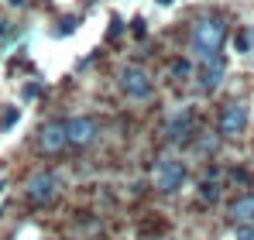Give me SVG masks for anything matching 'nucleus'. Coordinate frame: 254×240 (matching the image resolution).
Here are the masks:
<instances>
[{"instance_id":"1","label":"nucleus","mask_w":254,"mask_h":240,"mask_svg":"<svg viewBox=\"0 0 254 240\" xmlns=\"http://www.w3.org/2000/svg\"><path fill=\"white\" fill-rule=\"evenodd\" d=\"M223 41H227V24H223L220 17H203L199 24H192L189 45H192V52H196L199 62H203V59H213V55H220Z\"/></svg>"},{"instance_id":"2","label":"nucleus","mask_w":254,"mask_h":240,"mask_svg":"<svg viewBox=\"0 0 254 240\" xmlns=\"http://www.w3.org/2000/svg\"><path fill=\"white\" fill-rule=\"evenodd\" d=\"M117 86H121V93H124L127 100H134V103H144V100H151V96H155L151 72H148V69H141V65H124V69H121V76H117Z\"/></svg>"},{"instance_id":"3","label":"nucleus","mask_w":254,"mask_h":240,"mask_svg":"<svg viewBox=\"0 0 254 240\" xmlns=\"http://www.w3.org/2000/svg\"><path fill=\"white\" fill-rule=\"evenodd\" d=\"M186 161L182 158H158V165H155V189L158 192H165V196H175L182 185H186Z\"/></svg>"},{"instance_id":"4","label":"nucleus","mask_w":254,"mask_h":240,"mask_svg":"<svg viewBox=\"0 0 254 240\" xmlns=\"http://www.w3.org/2000/svg\"><path fill=\"white\" fill-rule=\"evenodd\" d=\"M59 189H62L59 172H35V175L28 179V185H24V192H28L31 202H52L59 196Z\"/></svg>"},{"instance_id":"5","label":"nucleus","mask_w":254,"mask_h":240,"mask_svg":"<svg viewBox=\"0 0 254 240\" xmlns=\"http://www.w3.org/2000/svg\"><path fill=\"white\" fill-rule=\"evenodd\" d=\"M65 130H69V144H72V148H89V144H96V137H100V123H96V117L65 120Z\"/></svg>"},{"instance_id":"6","label":"nucleus","mask_w":254,"mask_h":240,"mask_svg":"<svg viewBox=\"0 0 254 240\" xmlns=\"http://www.w3.org/2000/svg\"><path fill=\"white\" fill-rule=\"evenodd\" d=\"M227 76V59L223 55H213V59H203L199 62V72H196V86L203 89V93H213L220 82Z\"/></svg>"},{"instance_id":"7","label":"nucleus","mask_w":254,"mask_h":240,"mask_svg":"<svg viewBox=\"0 0 254 240\" xmlns=\"http://www.w3.org/2000/svg\"><path fill=\"white\" fill-rule=\"evenodd\" d=\"M38 148L42 151H62V148H69V130H65V120H48L42 127V134H38Z\"/></svg>"},{"instance_id":"8","label":"nucleus","mask_w":254,"mask_h":240,"mask_svg":"<svg viewBox=\"0 0 254 240\" xmlns=\"http://www.w3.org/2000/svg\"><path fill=\"white\" fill-rule=\"evenodd\" d=\"M189 134H196V114L192 110H175L165 123V137L182 144V141H189Z\"/></svg>"},{"instance_id":"9","label":"nucleus","mask_w":254,"mask_h":240,"mask_svg":"<svg viewBox=\"0 0 254 240\" xmlns=\"http://www.w3.org/2000/svg\"><path fill=\"white\" fill-rule=\"evenodd\" d=\"M244 127H248V107H244V103L223 107V114H220V134H223V137H234V134H241Z\"/></svg>"},{"instance_id":"10","label":"nucleus","mask_w":254,"mask_h":240,"mask_svg":"<svg viewBox=\"0 0 254 240\" xmlns=\"http://www.w3.org/2000/svg\"><path fill=\"white\" fill-rule=\"evenodd\" d=\"M230 216L237 220V223H254V192L248 196H241V199L230 206Z\"/></svg>"},{"instance_id":"11","label":"nucleus","mask_w":254,"mask_h":240,"mask_svg":"<svg viewBox=\"0 0 254 240\" xmlns=\"http://www.w3.org/2000/svg\"><path fill=\"white\" fill-rule=\"evenodd\" d=\"M220 196H223V185L216 182V175H210V179L199 182V199H203V202H216Z\"/></svg>"},{"instance_id":"12","label":"nucleus","mask_w":254,"mask_h":240,"mask_svg":"<svg viewBox=\"0 0 254 240\" xmlns=\"http://www.w3.org/2000/svg\"><path fill=\"white\" fill-rule=\"evenodd\" d=\"M234 240H254V223H237Z\"/></svg>"},{"instance_id":"13","label":"nucleus","mask_w":254,"mask_h":240,"mask_svg":"<svg viewBox=\"0 0 254 240\" xmlns=\"http://www.w3.org/2000/svg\"><path fill=\"white\" fill-rule=\"evenodd\" d=\"M189 72H192V69H189V62H182V59H179V62H172V76H175V79H186Z\"/></svg>"},{"instance_id":"14","label":"nucleus","mask_w":254,"mask_h":240,"mask_svg":"<svg viewBox=\"0 0 254 240\" xmlns=\"http://www.w3.org/2000/svg\"><path fill=\"white\" fill-rule=\"evenodd\" d=\"M130 31H134L137 38H144V35H148V21H144V17H134V21H130Z\"/></svg>"},{"instance_id":"15","label":"nucleus","mask_w":254,"mask_h":240,"mask_svg":"<svg viewBox=\"0 0 254 240\" xmlns=\"http://www.w3.org/2000/svg\"><path fill=\"white\" fill-rule=\"evenodd\" d=\"M35 96H42V86L38 82H28L24 86V100H35Z\"/></svg>"},{"instance_id":"16","label":"nucleus","mask_w":254,"mask_h":240,"mask_svg":"<svg viewBox=\"0 0 254 240\" xmlns=\"http://www.w3.org/2000/svg\"><path fill=\"white\" fill-rule=\"evenodd\" d=\"M0 123H3V130H7V127H14V123H17V110H7Z\"/></svg>"},{"instance_id":"17","label":"nucleus","mask_w":254,"mask_h":240,"mask_svg":"<svg viewBox=\"0 0 254 240\" xmlns=\"http://www.w3.org/2000/svg\"><path fill=\"white\" fill-rule=\"evenodd\" d=\"M117 35H121V17L110 21V38H117Z\"/></svg>"},{"instance_id":"18","label":"nucleus","mask_w":254,"mask_h":240,"mask_svg":"<svg viewBox=\"0 0 254 240\" xmlns=\"http://www.w3.org/2000/svg\"><path fill=\"white\" fill-rule=\"evenodd\" d=\"M248 45H251V35H248V31H244V35H241V38H237V48H241V52H244V48H248Z\"/></svg>"},{"instance_id":"19","label":"nucleus","mask_w":254,"mask_h":240,"mask_svg":"<svg viewBox=\"0 0 254 240\" xmlns=\"http://www.w3.org/2000/svg\"><path fill=\"white\" fill-rule=\"evenodd\" d=\"M0 189H7V182H0Z\"/></svg>"}]
</instances>
